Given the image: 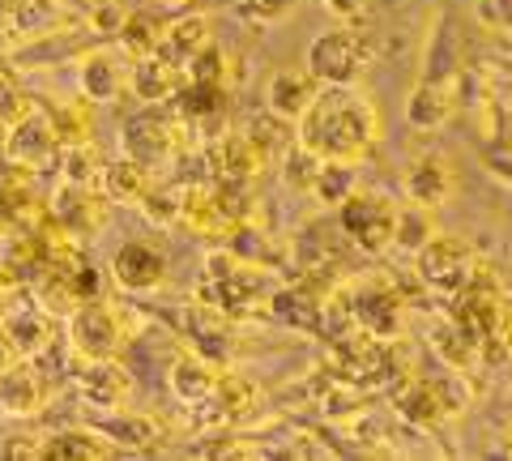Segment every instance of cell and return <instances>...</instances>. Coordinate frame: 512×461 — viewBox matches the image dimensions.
Returning a JSON list of instances; mask_svg holds the SVG:
<instances>
[{
	"instance_id": "1",
	"label": "cell",
	"mask_w": 512,
	"mask_h": 461,
	"mask_svg": "<svg viewBox=\"0 0 512 461\" xmlns=\"http://www.w3.org/2000/svg\"><path fill=\"white\" fill-rule=\"evenodd\" d=\"M295 124L299 146L320 163L355 167L380 141V107L355 86H320Z\"/></svg>"
},
{
	"instance_id": "2",
	"label": "cell",
	"mask_w": 512,
	"mask_h": 461,
	"mask_svg": "<svg viewBox=\"0 0 512 461\" xmlns=\"http://www.w3.org/2000/svg\"><path fill=\"white\" fill-rule=\"evenodd\" d=\"M308 69L320 86H355L359 77L372 69V39H363L359 30L338 26L316 35L308 47Z\"/></svg>"
},
{
	"instance_id": "3",
	"label": "cell",
	"mask_w": 512,
	"mask_h": 461,
	"mask_svg": "<svg viewBox=\"0 0 512 461\" xmlns=\"http://www.w3.org/2000/svg\"><path fill=\"white\" fill-rule=\"evenodd\" d=\"M69 346L77 359L99 363V359H116L124 346V316L107 304L103 295L86 299L69 312Z\"/></svg>"
},
{
	"instance_id": "4",
	"label": "cell",
	"mask_w": 512,
	"mask_h": 461,
	"mask_svg": "<svg viewBox=\"0 0 512 461\" xmlns=\"http://www.w3.org/2000/svg\"><path fill=\"white\" fill-rule=\"evenodd\" d=\"M342 205V231L367 252H380L393 244V227H397V205L389 197L376 193H350L338 201Z\"/></svg>"
},
{
	"instance_id": "5",
	"label": "cell",
	"mask_w": 512,
	"mask_h": 461,
	"mask_svg": "<svg viewBox=\"0 0 512 461\" xmlns=\"http://www.w3.org/2000/svg\"><path fill=\"white\" fill-rule=\"evenodd\" d=\"M478 252L457 240V235H444V240H427L419 248V274L440 286V291H461V286H474L478 282Z\"/></svg>"
},
{
	"instance_id": "6",
	"label": "cell",
	"mask_w": 512,
	"mask_h": 461,
	"mask_svg": "<svg viewBox=\"0 0 512 461\" xmlns=\"http://www.w3.org/2000/svg\"><path fill=\"white\" fill-rule=\"evenodd\" d=\"M406 197L414 205H423V210H440V205H448L457 197V167L453 158L431 150V154H419L414 163H406Z\"/></svg>"
},
{
	"instance_id": "7",
	"label": "cell",
	"mask_w": 512,
	"mask_h": 461,
	"mask_svg": "<svg viewBox=\"0 0 512 461\" xmlns=\"http://www.w3.org/2000/svg\"><path fill=\"white\" fill-rule=\"evenodd\" d=\"M167 252L158 248L154 240H128L116 257H111V274H116V282L124 286V291H158V286L167 282Z\"/></svg>"
},
{
	"instance_id": "8",
	"label": "cell",
	"mask_w": 512,
	"mask_h": 461,
	"mask_svg": "<svg viewBox=\"0 0 512 461\" xmlns=\"http://www.w3.org/2000/svg\"><path fill=\"white\" fill-rule=\"evenodd\" d=\"M56 146L60 141L52 133V124H47V116H39V111H30L26 120H18L13 129H5V163L30 171V176H35L39 167L52 163Z\"/></svg>"
},
{
	"instance_id": "9",
	"label": "cell",
	"mask_w": 512,
	"mask_h": 461,
	"mask_svg": "<svg viewBox=\"0 0 512 461\" xmlns=\"http://www.w3.org/2000/svg\"><path fill=\"white\" fill-rule=\"evenodd\" d=\"M47 402V385L43 376L30 368V363H9L5 372H0V415H13V419H30L39 415Z\"/></svg>"
},
{
	"instance_id": "10",
	"label": "cell",
	"mask_w": 512,
	"mask_h": 461,
	"mask_svg": "<svg viewBox=\"0 0 512 461\" xmlns=\"http://www.w3.org/2000/svg\"><path fill=\"white\" fill-rule=\"evenodd\" d=\"M52 214L64 235H90L103 227V197H94L90 184H64L52 201Z\"/></svg>"
},
{
	"instance_id": "11",
	"label": "cell",
	"mask_w": 512,
	"mask_h": 461,
	"mask_svg": "<svg viewBox=\"0 0 512 461\" xmlns=\"http://www.w3.org/2000/svg\"><path fill=\"white\" fill-rule=\"evenodd\" d=\"M0 333L13 342V351L22 359H35L52 342V316L43 308H0Z\"/></svg>"
},
{
	"instance_id": "12",
	"label": "cell",
	"mask_w": 512,
	"mask_h": 461,
	"mask_svg": "<svg viewBox=\"0 0 512 461\" xmlns=\"http://www.w3.org/2000/svg\"><path fill=\"white\" fill-rule=\"evenodd\" d=\"M316 90L320 82L308 69H278L269 77V111L282 120H299L308 111V103L316 99Z\"/></svg>"
},
{
	"instance_id": "13",
	"label": "cell",
	"mask_w": 512,
	"mask_h": 461,
	"mask_svg": "<svg viewBox=\"0 0 512 461\" xmlns=\"http://www.w3.org/2000/svg\"><path fill=\"white\" fill-rule=\"evenodd\" d=\"M128 393H133V380H128V372H120L116 359H99L82 372V397L90 406L120 410L128 402Z\"/></svg>"
},
{
	"instance_id": "14",
	"label": "cell",
	"mask_w": 512,
	"mask_h": 461,
	"mask_svg": "<svg viewBox=\"0 0 512 461\" xmlns=\"http://www.w3.org/2000/svg\"><path fill=\"white\" fill-rule=\"evenodd\" d=\"M77 86H82V94L90 103H116L120 94L128 90V69L120 65L116 56H86L82 73H77Z\"/></svg>"
},
{
	"instance_id": "15",
	"label": "cell",
	"mask_w": 512,
	"mask_h": 461,
	"mask_svg": "<svg viewBox=\"0 0 512 461\" xmlns=\"http://www.w3.org/2000/svg\"><path fill=\"white\" fill-rule=\"evenodd\" d=\"M103 197L107 201H120V205H141L150 193V167L146 163H137V158H116L111 167H103Z\"/></svg>"
},
{
	"instance_id": "16",
	"label": "cell",
	"mask_w": 512,
	"mask_h": 461,
	"mask_svg": "<svg viewBox=\"0 0 512 461\" xmlns=\"http://www.w3.org/2000/svg\"><path fill=\"white\" fill-rule=\"evenodd\" d=\"M124 146H128V158H137V163H158L163 154H171V124H163L158 116H141L128 124V133H124Z\"/></svg>"
},
{
	"instance_id": "17",
	"label": "cell",
	"mask_w": 512,
	"mask_h": 461,
	"mask_svg": "<svg viewBox=\"0 0 512 461\" xmlns=\"http://www.w3.org/2000/svg\"><path fill=\"white\" fill-rule=\"evenodd\" d=\"M205 43H210V26H205V18H180V22H171L163 30L158 52L167 56V65H188V56H197Z\"/></svg>"
},
{
	"instance_id": "18",
	"label": "cell",
	"mask_w": 512,
	"mask_h": 461,
	"mask_svg": "<svg viewBox=\"0 0 512 461\" xmlns=\"http://www.w3.org/2000/svg\"><path fill=\"white\" fill-rule=\"evenodd\" d=\"M111 453L103 432H60L56 440L39 444V457L47 461H99Z\"/></svg>"
},
{
	"instance_id": "19",
	"label": "cell",
	"mask_w": 512,
	"mask_h": 461,
	"mask_svg": "<svg viewBox=\"0 0 512 461\" xmlns=\"http://www.w3.org/2000/svg\"><path fill=\"white\" fill-rule=\"evenodd\" d=\"M30 171L5 163L0 167V227H13V222H22L30 214Z\"/></svg>"
},
{
	"instance_id": "20",
	"label": "cell",
	"mask_w": 512,
	"mask_h": 461,
	"mask_svg": "<svg viewBox=\"0 0 512 461\" xmlns=\"http://www.w3.org/2000/svg\"><path fill=\"white\" fill-rule=\"evenodd\" d=\"M64 18H69L64 0H18V9H13V26L22 35H56L64 30Z\"/></svg>"
},
{
	"instance_id": "21",
	"label": "cell",
	"mask_w": 512,
	"mask_h": 461,
	"mask_svg": "<svg viewBox=\"0 0 512 461\" xmlns=\"http://www.w3.org/2000/svg\"><path fill=\"white\" fill-rule=\"evenodd\" d=\"M171 69L175 65H167V60H158V56H141L137 65L128 69V90L146 103L171 99Z\"/></svg>"
},
{
	"instance_id": "22",
	"label": "cell",
	"mask_w": 512,
	"mask_h": 461,
	"mask_svg": "<svg viewBox=\"0 0 512 461\" xmlns=\"http://www.w3.org/2000/svg\"><path fill=\"white\" fill-rule=\"evenodd\" d=\"M265 167V150L256 146V137L248 133H231L227 141H222V171L235 180H252L256 171Z\"/></svg>"
},
{
	"instance_id": "23",
	"label": "cell",
	"mask_w": 512,
	"mask_h": 461,
	"mask_svg": "<svg viewBox=\"0 0 512 461\" xmlns=\"http://www.w3.org/2000/svg\"><path fill=\"white\" fill-rule=\"evenodd\" d=\"M406 116H410V124H419V129H436V124L453 116V99H448L444 86H419L414 99L406 103Z\"/></svg>"
},
{
	"instance_id": "24",
	"label": "cell",
	"mask_w": 512,
	"mask_h": 461,
	"mask_svg": "<svg viewBox=\"0 0 512 461\" xmlns=\"http://www.w3.org/2000/svg\"><path fill=\"white\" fill-rule=\"evenodd\" d=\"M116 39L128 47V56L141 60V56H154L158 52V43H163V30H158V22L150 18V13H128Z\"/></svg>"
},
{
	"instance_id": "25",
	"label": "cell",
	"mask_w": 512,
	"mask_h": 461,
	"mask_svg": "<svg viewBox=\"0 0 512 461\" xmlns=\"http://www.w3.org/2000/svg\"><path fill=\"white\" fill-rule=\"evenodd\" d=\"M171 389H175V397H184V402H197V397L218 389V376H214L210 363L188 359V363H180V368L171 372Z\"/></svg>"
},
{
	"instance_id": "26",
	"label": "cell",
	"mask_w": 512,
	"mask_h": 461,
	"mask_svg": "<svg viewBox=\"0 0 512 461\" xmlns=\"http://www.w3.org/2000/svg\"><path fill=\"white\" fill-rule=\"evenodd\" d=\"M99 432L107 436V440H120V444H150L154 440V432H158V419L154 415H124V410H116V419H107Z\"/></svg>"
},
{
	"instance_id": "27",
	"label": "cell",
	"mask_w": 512,
	"mask_h": 461,
	"mask_svg": "<svg viewBox=\"0 0 512 461\" xmlns=\"http://www.w3.org/2000/svg\"><path fill=\"white\" fill-rule=\"evenodd\" d=\"M103 176V163L94 167V146L90 141H73L69 150H64V180L69 184H94Z\"/></svg>"
},
{
	"instance_id": "28",
	"label": "cell",
	"mask_w": 512,
	"mask_h": 461,
	"mask_svg": "<svg viewBox=\"0 0 512 461\" xmlns=\"http://www.w3.org/2000/svg\"><path fill=\"white\" fill-rule=\"evenodd\" d=\"M30 111H35V103L26 99V90H18L9 77H0V133L13 129L18 120H26Z\"/></svg>"
},
{
	"instance_id": "29",
	"label": "cell",
	"mask_w": 512,
	"mask_h": 461,
	"mask_svg": "<svg viewBox=\"0 0 512 461\" xmlns=\"http://www.w3.org/2000/svg\"><path fill=\"white\" fill-rule=\"evenodd\" d=\"M188 73H192V82H214V86H222V77H227V65H222V47L210 39L201 47L197 56H188Z\"/></svg>"
},
{
	"instance_id": "30",
	"label": "cell",
	"mask_w": 512,
	"mask_h": 461,
	"mask_svg": "<svg viewBox=\"0 0 512 461\" xmlns=\"http://www.w3.org/2000/svg\"><path fill=\"white\" fill-rule=\"evenodd\" d=\"M235 13L252 26H269L291 13V0H235Z\"/></svg>"
},
{
	"instance_id": "31",
	"label": "cell",
	"mask_w": 512,
	"mask_h": 461,
	"mask_svg": "<svg viewBox=\"0 0 512 461\" xmlns=\"http://www.w3.org/2000/svg\"><path fill=\"white\" fill-rule=\"evenodd\" d=\"M124 18H128V9H124V5H116V0H107V5H99V9L90 13V26L99 30V35H120Z\"/></svg>"
},
{
	"instance_id": "32",
	"label": "cell",
	"mask_w": 512,
	"mask_h": 461,
	"mask_svg": "<svg viewBox=\"0 0 512 461\" xmlns=\"http://www.w3.org/2000/svg\"><path fill=\"white\" fill-rule=\"evenodd\" d=\"M325 5H329V9H338L342 18L350 22V18H355V13H359V9H367V0H325Z\"/></svg>"
},
{
	"instance_id": "33",
	"label": "cell",
	"mask_w": 512,
	"mask_h": 461,
	"mask_svg": "<svg viewBox=\"0 0 512 461\" xmlns=\"http://www.w3.org/2000/svg\"><path fill=\"white\" fill-rule=\"evenodd\" d=\"M18 359H22V355H18V351H13V342L5 338V333H0V372H5V368H9V363H18Z\"/></svg>"
},
{
	"instance_id": "34",
	"label": "cell",
	"mask_w": 512,
	"mask_h": 461,
	"mask_svg": "<svg viewBox=\"0 0 512 461\" xmlns=\"http://www.w3.org/2000/svg\"><path fill=\"white\" fill-rule=\"evenodd\" d=\"M500 338L512 346V308H504V312H500Z\"/></svg>"
},
{
	"instance_id": "35",
	"label": "cell",
	"mask_w": 512,
	"mask_h": 461,
	"mask_svg": "<svg viewBox=\"0 0 512 461\" xmlns=\"http://www.w3.org/2000/svg\"><path fill=\"white\" fill-rule=\"evenodd\" d=\"M13 9H18V0H0V26L13 22Z\"/></svg>"
},
{
	"instance_id": "36",
	"label": "cell",
	"mask_w": 512,
	"mask_h": 461,
	"mask_svg": "<svg viewBox=\"0 0 512 461\" xmlns=\"http://www.w3.org/2000/svg\"><path fill=\"white\" fill-rule=\"evenodd\" d=\"M9 52H13V43H9V35H5V26H0V60H9Z\"/></svg>"
},
{
	"instance_id": "37",
	"label": "cell",
	"mask_w": 512,
	"mask_h": 461,
	"mask_svg": "<svg viewBox=\"0 0 512 461\" xmlns=\"http://www.w3.org/2000/svg\"><path fill=\"white\" fill-rule=\"evenodd\" d=\"M0 308H5V304H0Z\"/></svg>"
}]
</instances>
